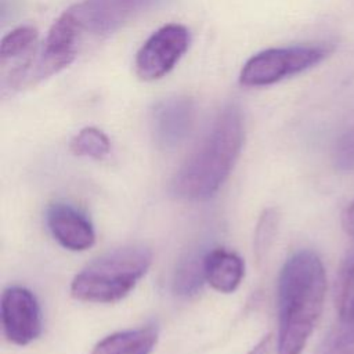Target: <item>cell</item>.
<instances>
[{
    "label": "cell",
    "mask_w": 354,
    "mask_h": 354,
    "mask_svg": "<svg viewBox=\"0 0 354 354\" xmlns=\"http://www.w3.org/2000/svg\"><path fill=\"white\" fill-rule=\"evenodd\" d=\"M342 224L347 235L354 238V201L347 206V209L343 213L342 217Z\"/></svg>",
    "instance_id": "obj_19"
},
{
    "label": "cell",
    "mask_w": 354,
    "mask_h": 354,
    "mask_svg": "<svg viewBox=\"0 0 354 354\" xmlns=\"http://www.w3.org/2000/svg\"><path fill=\"white\" fill-rule=\"evenodd\" d=\"M37 36V29L30 25L18 26L4 35L0 43L1 64L12 58L26 57L30 51H33Z\"/></svg>",
    "instance_id": "obj_13"
},
{
    "label": "cell",
    "mask_w": 354,
    "mask_h": 354,
    "mask_svg": "<svg viewBox=\"0 0 354 354\" xmlns=\"http://www.w3.org/2000/svg\"><path fill=\"white\" fill-rule=\"evenodd\" d=\"M1 325L6 337L26 346L41 333V310L36 296L26 288L10 286L1 295Z\"/></svg>",
    "instance_id": "obj_6"
},
{
    "label": "cell",
    "mask_w": 354,
    "mask_h": 354,
    "mask_svg": "<svg viewBox=\"0 0 354 354\" xmlns=\"http://www.w3.org/2000/svg\"><path fill=\"white\" fill-rule=\"evenodd\" d=\"M206 253L202 248L187 252L176 266L173 274V292L180 297H191L196 295L206 282L205 259Z\"/></svg>",
    "instance_id": "obj_12"
},
{
    "label": "cell",
    "mask_w": 354,
    "mask_h": 354,
    "mask_svg": "<svg viewBox=\"0 0 354 354\" xmlns=\"http://www.w3.org/2000/svg\"><path fill=\"white\" fill-rule=\"evenodd\" d=\"M152 252L144 245H126L104 253L87 264L71 283V295L88 303L123 299L147 274Z\"/></svg>",
    "instance_id": "obj_3"
},
{
    "label": "cell",
    "mask_w": 354,
    "mask_h": 354,
    "mask_svg": "<svg viewBox=\"0 0 354 354\" xmlns=\"http://www.w3.org/2000/svg\"><path fill=\"white\" fill-rule=\"evenodd\" d=\"M243 137L241 109L235 104L224 106L176 171L170 184L171 192L187 201H205L213 196L234 169Z\"/></svg>",
    "instance_id": "obj_2"
},
{
    "label": "cell",
    "mask_w": 354,
    "mask_h": 354,
    "mask_svg": "<svg viewBox=\"0 0 354 354\" xmlns=\"http://www.w3.org/2000/svg\"><path fill=\"white\" fill-rule=\"evenodd\" d=\"M278 212L274 207L266 209L257 221L256 230H254V238H253V252L256 259L260 261L263 260L264 254L270 249V246L274 242L277 228H278Z\"/></svg>",
    "instance_id": "obj_17"
},
{
    "label": "cell",
    "mask_w": 354,
    "mask_h": 354,
    "mask_svg": "<svg viewBox=\"0 0 354 354\" xmlns=\"http://www.w3.org/2000/svg\"><path fill=\"white\" fill-rule=\"evenodd\" d=\"M315 354H354V319H339L318 346Z\"/></svg>",
    "instance_id": "obj_15"
},
{
    "label": "cell",
    "mask_w": 354,
    "mask_h": 354,
    "mask_svg": "<svg viewBox=\"0 0 354 354\" xmlns=\"http://www.w3.org/2000/svg\"><path fill=\"white\" fill-rule=\"evenodd\" d=\"M329 44H296L271 47L252 55L242 66L239 82L246 87H264L299 75L332 53Z\"/></svg>",
    "instance_id": "obj_4"
},
{
    "label": "cell",
    "mask_w": 354,
    "mask_h": 354,
    "mask_svg": "<svg viewBox=\"0 0 354 354\" xmlns=\"http://www.w3.org/2000/svg\"><path fill=\"white\" fill-rule=\"evenodd\" d=\"M325 295L326 275L318 254H292L278 278L277 354H301L322 314Z\"/></svg>",
    "instance_id": "obj_1"
},
{
    "label": "cell",
    "mask_w": 354,
    "mask_h": 354,
    "mask_svg": "<svg viewBox=\"0 0 354 354\" xmlns=\"http://www.w3.org/2000/svg\"><path fill=\"white\" fill-rule=\"evenodd\" d=\"M158 335L153 325L116 332L100 340L91 354H151Z\"/></svg>",
    "instance_id": "obj_11"
},
{
    "label": "cell",
    "mask_w": 354,
    "mask_h": 354,
    "mask_svg": "<svg viewBox=\"0 0 354 354\" xmlns=\"http://www.w3.org/2000/svg\"><path fill=\"white\" fill-rule=\"evenodd\" d=\"M336 307L339 319H354V256L340 270L336 283Z\"/></svg>",
    "instance_id": "obj_16"
},
{
    "label": "cell",
    "mask_w": 354,
    "mask_h": 354,
    "mask_svg": "<svg viewBox=\"0 0 354 354\" xmlns=\"http://www.w3.org/2000/svg\"><path fill=\"white\" fill-rule=\"evenodd\" d=\"M147 0H84L72 8L82 30L111 33L127 21Z\"/></svg>",
    "instance_id": "obj_9"
},
{
    "label": "cell",
    "mask_w": 354,
    "mask_h": 354,
    "mask_svg": "<svg viewBox=\"0 0 354 354\" xmlns=\"http://www.w3.org/2000/svg\"><path fill=\"white\" fill-rule=\"evenodd\" d=\"M272 350V336H264L248 354H271Z\"/></svg>",
    "instance_id": "obj_20"
},
{
    "label": "cell",
    "mask_w": 354,
    "mask_h": 354,
    "mask_svg": "<svg viewBox=\"0 0 354 354\" xmlns=\"http://www.w3.org/2000/svg\"><path fill=\"white\" fill-rule=\"evenodd\" d=\"M46 224L54 239L68 250L82 252L95 242V232L90 220L65 202H54L47 207Z\"/></svg>",
    "instance_id": "obj_8"
},
{
    "label": "cell",
    "mask_w": 354,
    "mask_h": 354,
    "mask_svg": "<svg viewBox=\"0 0 354 354\" xmlns=\"http://www.w3.org/2000/svg\"><path fill=\"white\" fill-rule=\"evenodd\" d=\"M189 47V32L184 25L167 24L155 30L140 47L134 69L145 82L166 76Z\"/></svg>",
    "instance_id": "obj_5"
},
{
    "label": "cell",
    "mask_w": 354,
    "mask_h": 354,
    "mask_svg": "<svg viewBox=\"0 0 354 354\" xmlns=\"http://www.w3.org/2000/svg\"><path fill=\"white\" fill-rule=\"evenodd\" d=\"M195 122V104L185 95H174L155 104L151 112L152 136L162 149L178 147L191 133Z\"/></svg>",
    "instance_id": "obj_7"
},
{
    "label": "cell",
    "mask_w": 354,
    "mask_h": 354,
    "mask_svg": "<svg viewBox=\"0 0 354 354\" xmlns=\"http://www.w3.org/2000/svg\"><path fill=\"white\" fill-rule=\"evenodd\" d=\"M336 165L342 170L354 169V129L347 131L336 147Z\"/></svg>",
    "instance_id": "obj_18"
},
{
    "label": "cell",
    "mask_w": 354,
    "mask_h": 354,
    "mask_svg": "<svg viewBox=\"0 0 354 354\" xmlns=\"http://www.w3.org/2000/svg\"><path fill=\"white\" fill-rule=\"evenodd\" d=\"M206 282L221 293L234 292L245 274L243 260L231 250L217 248L207 250L205 259Z\"/></svg>",
    "instance_id": "obj_10"
},
{
    "label": "cell",
    "mask_w": 354,
    "mask_h": 354,
    "mask_svg": "<svg viewBox=\"0 0 354 354\" xmlns=\"http://www.w3.org/2000/svg\"><path fill=\"white\" fill-rule=\"evenodd\" d=\"M71 151L77 156L93 159H102L111 151V141L108 136L97 127L82 129L69 144Z\"/></svg>",
    "instance_id": "obj_14"
}]
</instances>
